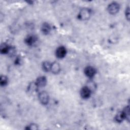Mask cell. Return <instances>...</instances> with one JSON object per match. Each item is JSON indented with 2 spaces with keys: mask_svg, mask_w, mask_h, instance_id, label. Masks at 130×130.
I'll return each mask as SVG.
<instances>
[{
  "mask_svg": "<svg viewBox=\"0 0 130 130\" xmlns=\"http://www.w3.org/2000/svg\"><path fill=\"white\" fill-rule=\"evenodd\" d=\"M84 73L87 77L92 78L96 74V70L91 66H87L84 69Z\"/></svg>",
  "mask_w": 130,
  "mask_h": 130,
  "instance_id": "5b68a950",
  "label": "cell"
},
{
  "mask_svg": "<svg viewBox=\"0 0 130 130\" xmlns=\"http://www.w3.org/2000/svg\"><path fill=\"white\" fill-rule=\"evenodd\" d=\"M41 29L42 32L44 34V35H47L48 34L50 31H51V26L48 23L45 22L43 24H42Z\"/></svg>",
  "mask_w": 130,
  "mask_h": 130,
  "instance_id": "ba28073f",
  "label": "cell"
},
{
  "mask_svg": "<svg viewBox=\"0 0 130 130\" xmlns=\"http://www.w3.org/2000/svg\"><path fill=\"white\" fill-rule=\"evenodd\" d=\"M8 82V78L5 75H2L1 76V80H0V84L2 86H6Z\"/></svg>",
  "mask_w": 130,
  "mask_h": 130,
  "instance_id": "2e32d148",
  "label": "cell"
},
{
  "mask_svg": "<svg viewBox=\"0 0 130 130\" xmlns=\"http://www.w3.org/2000/svg\"><path fill=\"white\" fill-rule=\"evenodd\" d=\"M36 83L38 87H43L46 85L47 79L45 76H40L37 79Z\"/></svg>",
  "mask_w": 130,
  "mask_h": 130,
  "instance_id": "52a82bcc",
  "label": "cell"
},
{
  "mask_svg": "<svg viewBox=\"0 0 130 130\" xmlns=\"http://www.w3.org/2000/svg\"><path fill=\"white\" fill-rule=\"evenodd\" d=\"M125 16H126V19H127V20H129V8L128 7L126 8V9L125 10Z\"/></svg>",
  "mask_w": 130,
  "mask_h": 130,
  "instance_id": "ac0fdd59",
  "label": "cell"
},
{
  "mask_svg": "<svg viewBox=\"0 0 130 130\" xmlns=\"http://www.w3.org/2000/svg\"><path fill=\"white\" fill-rule=\"evenodd\" d=\"M120 9V6L116 2H112L108 7V11L111 14L114 15L117 13Z\"/></svg>",
  "mask_w": 130,
  "mask_h": 130,
  "instance_id": "7a4b0ae2",
  "label": "cell"
},
{
  "mask_svg": "<svg viewBox=\"0 0 130 130\" xmlns=\"http://www.w3.org/2000/svg\"><path fill=\"white\" fill-rule=\"evenodd\" d=\"M43 70L45 72H49L51 71V63L49 61H44L42 65Z\"/></svg>",
  "mask_w": 130,
  "mask_h": 130,
  "instance_id": "7c38bea8",
  "label": "cell"
},
{
  "mask_svg": "<svg viewBox=\"0 0 130 130\" xmlns=\"http://www.w3.org/2000/svg\"><path fill=\"white\" fill-rule=\"evenodd\" d=\"M39 87H38V86L37 85L36 82L35 83H31L29 86H28V90L30 91V92H35L38 89Z\"/></svg>",
  "mask_w": 130,
  "mask_h": 130,
  "instance_id": "9a60e30c",
  "label": "cell"
},
{
  "mask_svg": "<svg viewBox=\"0 0 130 130\" xmlns=\"http://www.w3.org/2000/svg\"><path fill=\"white\" fill-rule=\"evenodd\" d=\"M10 47L6 44H3L1 46V52L2 54H8Z\"/></svg>",
  "mask_w": 130,
  "mask_h": 130,
  "instance_id": "4fadbf2b",
  "label": "cell"
},
{
  "mask_svg": "<svg viewBox=\"0 0 130 130\" xmlns=\"http://www.w3.org/2000/svg\"><path fill=\"white\" fill-rule=\"evenodd\" d=\"M27 129H31V130L37 129H38V126L36 124L31 123L28 126V127L27 128Z\"/></svg>",
  "mask_w": 130,
  "mask_h": 130,
  "instance_id": "e0dca14e",
  "label": "cell"
},
{
  "mask_svg": "<svg viewBox=\"0 0 130 130\" xmlns=\"http://www.w3.org/2000/svg\"><path fill=\"white\" fill-rule=\"evenodd\" d=\"M124 119H126L128 121H129V106H126L122 111Z\"/></svg>",
  "mask_w": 130,
  "mask_h": 130,
  "instance_id": "8fae6325",
  "label": "cell"
},
{
  "mask_svg": "<svg viewBox=\"0 0 130 130\" xmlns=\"http://www.w3.org/2000/svg\"><path fill=\"white\" fill-rule=\"evenodd\" d=\"M124 119L122 111L118 112L115 117V120L117 122H121Z\"/></svg>",
  "mask_w": 130,
  "mask_h": 130,
  "instance_id": "5bb4252c",
  "label": "cell"
},
{
  "mask_svg": "<svg viewBox=\"0 0 130 130\" xmlns=\"http://www.w3.org/2000/svg\"><path fill=\"white\" fill-rule=\"evenodd\" d=\"M60 71V67L59 64L57 62H54L51 63V71L53 74H58Z\"/></svg>",
  "mask_w": 130,
  "mask_h": 130,
  "instance_id": "9c48e42d",
  "label": "cell"
},
{
  "mask_svg": "<svg viewBox=\"0 0 130 130\" xmlns=\"http://www.w3.org/2000/svg\"><path fill=\"white\" fill-rule=\"evenodd\" d=\"M91 90L87 86L83 87L80 90L81 96L84 99H87L90 96L91 94Z\"/></svg>",
  "mask_w": 130,
  "mask_h": 130,
  "instance_id": "277c9868",
  "label": "cell"
},
{
  "mask_svg": "<svg viewBox=\"0 0 130 130\" xmlns=\"http://www.w3.org/2000/svg\"><path fill=\"white\" fill-rule=\"evenodd\" d=\"M37 41V38L34 35H29L25 40V43L28 45H33L36 41Z\"/></svg>",
  "mask_w": 130,
  "mask_h": 130,
  "instance_id": "30bf717a",
  "label": "cell"
},
{
  "mask_svg": "<svg viewBox=\"0 0 130 130\" xmlns=\"http://www.w3.org/2000/svg\"><path fill=\"white\" fill-rule=\"evenodd\" d=\"M38 99L41 104L43 105H46L49 102V96L46 91H43L39 93Z\"/></svg>",
  "mask_w": 130,
  "mask_h": 130,
  "instance_id": "3957f363",
  "label": "cell"
},
{
  "mask_svg": "<svg viewBox=\"0 0 130 130\" xmlns=\"http://www.w3.org/2000/svg\"><path fill=\"white\" fill-rule=\"evenodd\" d=\"M67 53V50L64 47L60 46L58 47L56 50L55 54L57 58H63Z\"/></svg>",
  "mask_w": 130,
  "mask_h": 130,
  "instance_id": "8992f818",
  "label": "cell"
},
{
  "mask_svg": "<svg viewBox=\"0 0 130 130\" xmlns=\"http://www.w3.org/2000/svg\"><path fill=\"white\" fill-rule=\"evenodd\" d=\"M91 11L90 9L85 8L82 9L78 15V18L81 20H86L90 18Z\"/></svg>",
  "mask_w": 130,
  "mask_h": 130,
  "instance_id": "6da1fadb",
  "label": "cell"
}]
</instances>
